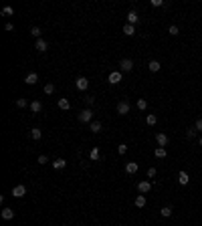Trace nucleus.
Here are the masks:
<instances>
[{
    "label": "nucleus",
    "instance_id": "nucleus-1",
    "mask_svg": "<svg viewBox=\"0 0 202 226\" xmlns=\"http://www.w3.org/2000/svg\"><path fill=\"white\" fill-rule=\"evenodd\" d=\"M79 121L81 123H91L93 121V111H91V109H83V111H81L79 113Z\"/></svg>",
    "mask_w": 202,
    "mask_h": 226
},
{
    "label": "nucleus",
    "instance_id": "nucleus-2",
    "mask_svg": "<svg viewBox=\"0 0 202 226\" xmlns=\"http://www.w3.org/2000/svg\"><path fill=\"white\" fill-rule=\"evenodd\" d=\"M119 69L126 71V73H130V71L134 69V61H131V59H121V63H119Z\"/></svg>",
    "mask_w": 202,
    "mask_h": 226
},
{
    "label": "nucleus",
    "instance_id": "nucleus-3",
    "mask_svg": "<svg viewBox=\"0 0 202 226\" xmlns=\"http://www.w3.org/2000/svg\"><path fill=\"white\" fill-rule=\"evenodd\" d=\"M75 85H77V89H79V91H85V89L89 87V81H87V77H77Z\"/></svg>",
    "mask_w": 202,
    "mask_h": 226
},
{
    "label": "nucleus",
    "instance_id": "nucleus-4",
    "mask_svg": "<svg viewBox=\"0 0 202 226\" xmlns=\"http://www.w3.org/2000/svg\"><path fill=\"white\" fill-rule=\"evenodd\" d=\"M117 113L119 115H127L130 113V103H127V101H119L117 103Z\"/></svg>",
    "mask_w": 202,
    "mask_h": 226
},
{
    "label": "nucleus",
    "instance_id": "nucleus-5",
    "mask_svg": "<svg viewBox=\"0 0 202 226\" xmlns=\"http://www.w3.org/2000/svg\"><path fill=\"white\" fill-rule=\"evenodd\" d=\"M109 85H117L119 81H121V71H113V73H109Z\"/></svg>",
    "mask_w": 202,
    "mask_h": 226
},
{
    "label": "nucleus",
    "instance_id": "nucleus-6",
    "mask_svg": "<svg viewBox=\"0 0 202 226\" xmlns=\"http://www.w3.org/2000/svg\"><path fill=\"white\" fill-rule=\"evenodd\" d=\"M137 190H140V194H148V192L152 190V184H150L148 180H144V182H140V184H137Z\"/></svg>",
    "mask_w": 202,
    "mask_h": 226
},
{
    "label": "nucleus",
    "instance_id": "nucleus-7",
    "mask_svg": "<svg viewBox=\"0 0 202 226\" xmlns=\"http://www.w3.org/2000/svg\"><path fill=\"white\" fill-rule=\"evenodd\" d=\"M27 194V188H24L22 184H18V186H14V190H12V196L14 198H22V196Z\"/></svg>",
    "mask_w": 202,
    "mask_h": 226
},
{
    "label": "nucleus",
    "instance_id": "nucleus-8",
    "mask_svg": "<svg viewBox=\"0 0 202 226\" xmlns=\"http://www.w3.org/2000/svg\"><path fill=\"white\" fill-rule=\"evenodd\" d=\"M156 142H158V147H166V146H168V135H166V133H158L156 135Z\"/></svg>",
    "mask_w": 202,
    "mask_h": 226
},
{
    "label": "nucleus",
    "instance_id": "nucleus-9",
    "mask_svg": "<svg viewBox=\"0 0 202 226\" xmlns=\"http://www.w3.org/2000/svg\"><path fill=\"white\" fill-rule=\"evenodd\" d=\"M137 20H140V14H137L135 10H130V12H127V24H135Z\"/></svg>",
    "mask_w": 202,
    "mask_h": 226
},
{
    "label": "nucleus",
    "instance_id": "nucleus-10",
    "mask_svg": "<svg viewBox=\"0 0 202 226\" xmlns=\"http://www.w3.org/2000/svg\"><path fill=\"white\" fill-rule=\"evenodd\" d=\"M0 214H2L4 220H12V218H14V210H12V208H2Z\"/></svg>",
    "mask_w": 202,
    "mask_h": 226
},
{
    "label": "nucleus",
    "instance_id": "nucleus-11",
    "mask_svg": "<svg viewBox=\"0 0 202 226\" xmlns=\"http://www.w3.org/2000/svg\"><path fill=\"white\" fill-rule=\"evenodd\" d=\"M34 49H37L38 53H45V50L49 49V45H47V41H42V38H38V41H37V45H34Z\"/></svg>",
    "mask_w": 202,
    "mask_h": 226
},
{
    "label": "nucleus",
    "instance_id": "nucleus-12",
    "mask_svg": "<svg viewBox=\"0 0 202 226\" xmlns=\"http://www.w3.org/2000/svg\"><path fill=\"white\" fill-rule=\"evenodd\" d=\"M57 105H59V109H63V111H67V109H71V101H69V99H65V97H61Z\"/></svg>",
    "mask_w": 202,
    "mask_h": 226
},
{
    "label": "nucleus",
    "instance_id": "nucleus-13",
    "mask_svg": "<svg viewBox=\"0 0 202 226\" xmlns=\"http://www.w3.org/2000/svg\"><path fill=\"white\" fill-rule=\"evenodd\" d=\"M178 182H180L182 186H186L188 182H190V176H188V172H184V170H182V172L178 174Z\"/></svg>",
    "mask_w": 202,
    "mask_h": 226
},
{
    "label": "nucleus",
    "instance_id": "nucleus-14",
    "mask_svg": "<svg viewBox=\"0 0 202 226\" xmlns=\"http://www.w3.org/2000/svg\"><path fill=\"white\" fill-rule=\"evenodd\" d=\"M148 69L152 71V73H158V71L162 69V65H160L158 61H150V63H148Z\"/></svg>",
    "mask_w": 202,
    "mask_h": 226
},
{
    "label": "nucleus",
    "instance_id": "nucleus-15",
    "mask_svg": "<svg viewBox=\"0 0 202 226\" xmlns=\"http://www.w3.org/2000/svg\"><path fill=\"white\" fill-rule=\"evenodd\" d=\"M37 81H38V75L37 73H28L27 79H24V83H27V85H34Z\"/></svg>",
    "mask_w": 202,
    "mask_h": 226
},
{
    "label": "nucleus",
    "instance_id": "nucleus-16",
    "mask_svg": "<svg viewBox=\"0 0 202 226\" xmlns=\"http://www.w3.org/2000/svg\"><path fill=\"white\" fill-rule=\"evenodd\" d=\"M65 166H67V160H63V157H59V160L53 161V168H55V170H63Z\"/></svg>",
    "mask_w": 202,
    "mask_h": 226
},
{
    "label": "nucleus",
    "instance_id": "nucleus-17",
    "mask_svg": "<svg viewBox=\"0 0 202 226\" xmlns=\"http://www.w3.org/2000/svg\"><path fill=\"white\" fill-rule=\"evenodd\" d=\"M31 111L32 113H41L42 111V103H41V101H32V103H31Z\"/></svg>",
    "mask_w": 202,
    "mask_h": 226
},
{
    "label": "nucleus",
    "instance_id": "nucleus-18",
    "mask_svg": "<svg viewBox=\"0 0 202 226\" xmlns=\"http://www.w3.org/2000/svg\"><path fill=\"white\" fill-rule=\"evenodd\" d=\"M126 172L127 174H135L137 172V164H135V161H127V164H126Z\"/></svg>",
    "mask_w": 202,
    "mask_h": 226
},
{
    "label": "nucleus",
    "instance_id": "nucleus-19",
    "mask_svg": "<svg viewBox=\"0 0 202 226\" xmlns=\"http://www.w3.org/2000/svg\"><path fill=\"white\" fill-rule=\"evenodd\" d=\"M123 32H126V36H134L135 35V26L134 24H126V26H123Z\"/></svg>",
    "mask_w": 202,
    "mask_h": 226
},
{
    "label": "nucleus",
    "instance_id": "nucleus-20",
    "mask_svg": "<svg viewBox=\"0 0 202 226\" xmlns=\"http://www.w3.org/2000/svg\"><path fill=\"white\" fill-rule=\"evenodd\" d=\"M154 156H156V157H160V160H164V157L168 156V151H166V147H156Z\"/></svg>",
    "mask_w": 202,
    "mask_h": 226
},
{
    "label": "nucleus",
    "instance_id": "nucleus-21",
    "mask_svg": "<svg viewBox=\"0 0 202 226\" xmlns=\"http://www.w3.org/2000/svg\"><path fill=\"white\" fill-rule=\"evenodd\" d=\"M89 157H91V161H99V157H101L99 150H97V147H93V150L89 151Z\"/></svg>",
    "mask_w": 202,
    "mask_h": 226
},
{
    "label": "nucleus",
    "instance_id": "nucleus-22",
    "mask_svg": "<svg viewBox=\"0 0 202 226\" xmlns=\"http://www.w3.org/2000/svg\"><path fill=\"white\" fill-rule=\"evenodd\" d=\"M89 129H91L93 133H99V131H101V121H91V125H89Z\"/></svg>",
    "mask_w": 202,
    "mask_h": 226
},
{
    "label": "nucleus",
    "instance_id": "nucleus-23",
    "mask_svg": "<svg viewBox=\"0 0 202 226\" xmlns=\"http://www.w3.org/2000/svg\"><path fill=\"white\" fill-rule=\"evenodd\" d=\"M134 204H135L137 208H144V206H145V196H144V194H140V196L135 198V202H134Z\"/></svg>",
    "mask_w": 202,
    "mask_h": 226
},
{
    "label": "nucleus",
    "instance_id": "nucleus-24",
    "mask_svg": "<svg viewBox=\"0 0 202 226\" xmlns=\"http://www.w3.org/2000/svg\"><path fill=\"white\" fill-rule=\"evenodd\" d=\"M31 137L32 139H41L42 137V131L38 129V127H32V129H31Z\"/></svg>",
    "mask_w": 202,
    "mask_h": 226
},
{
    "label": "nucleus",
    "instance_id": "nucleus-25",
    "mask_svg": "<svg viewBox=\"0 0 202 226\" xmlns=\"http://www.w3.org/2000/svg\"><path fill=\"white\" fill-rule=\"evenodd\" d=\"M137 109H140V111H145V109H148V101L145 99H137Z\"/></svg>",
    "mask_w": 202,
    "mask_h": 226
},
{
    "label": "nucleus",
    "instance_id": "nucleus-26",
    "mask_svg": "<svg viewBox=\"0 0 202 226\" xmlns=\"http://www.w3.org/2000/svg\"><path fill=\"white\" fill-rule=\"evenodd\" d=\"M16 107H20V109H24V107H28V101L24 99V97H20V99H16Z\"/></svg>",
    "mask_w": 202,
    "mask_h": 226
},
{
    "label": "nucleus",
    "instance_id": "nucleus-27",
    "mask_svg": "<svg viewBox=\"0 0 202 226\" xmlns=\"http://www.w3.org/2000/svg\"><path fill=\"white\" fill-rule=\"evenodd\" d=\"M186 137L188 139H194L196 137V127H188V129H186Z\"/></svg>",
    "mask_w": 202,
    "mask_h": 226
},
{
    "label": "nucleus",
    "instance_id": "nucleus-28",
    "mask_svg": "<svg viewBox=\"0 0 202 226\" xmlns=\"http://www.w3.org/2000/svg\"><path fill=\"white\" fill-rule=\"evenodd\" d=\"M31 35H32V36H34V38H37V41H38L42 32H41V28H38V26H32V28H31Z\"/></svg>",
    "mask_w": 202,
    "mask_h": 226
},
{
    "label": "nucleus",
    "instance_id": "nucleus-29",
    "mask_svg": "<svg viewBox=\"0 0 202 226\" xmlns=\"http://www.w3.org/2000/svg\"><path fill=\"white\" fill-rule=\"evenodd\" d=\"M160 212H162V216H164V218H168V216H172V206H164Z\"/></svg>",
    "mask_w": 202,
    "mask_h": 226
},
{
    "label": "nucleus",
    "instance_id": "nucleus-30",
    "mask_svg": "<svg viewBox=\"0 0 202 226\" xmlns=\"http://www.w3.org/2000/svg\"><path fill=\"white\" fill-rule=\"evenodd\" d=\"M156 121H158V117H156V115H148V117H145V123H148V125H156Z\"/></svg>",
    "mask_w": 202,
    "mask_h": 226
},
{
    "label": "nucleus",
    "instance_id": "nucleus-31",
    "mask_svg": "<svg viewBox=\"0 0 202 226\" xmlns=\"http://www.w3.org/2000/svg\"><path fill=\"white\" fill-rule=\"evenodd\" d=\"M45 93H47V95H53V93H55V85L53 83H47L45 85Z\"/></svg>",
    "mask_w": 202,
    "mask_h": 226
},
{
    "label": "nucleus",
    "instance_id": "nucleus-32",
    "mask_svg": "<svg viewBox=\"0 0 202 226\" xmlns=\"http://www.w3.org/2000/svg\"><path fill=\"white\" fill-rule=\"evenodd\" d=\"M2 14H4V16H12V14H14L12 6H4V8H2Z\"/></svg>",
    "mask_w": 202,
    "mask_h": 226
},
{
    "label": "nucleus",
    "instance_id": "nucleus-33",
    "mask_svg": "<svg viewBox=\"0 0 202 226\" xmlns=\"http://www.w3.org/2000/svg\"><path fill=\"white\" fill-rule=\"evenodd\" d=\"M126 151H127V146H126V143H119V146H117V153H119V156H123Z\"/></svg>",
    "mask_w": 202,
    "mask_h": 226
},
{
    "label": "nucleus",
    "instance_id": "nucleus-34",
    "mask_svg": "<svg viewBox=\"0 0 202 226\" xmlns=\"http://www.w3.org/2000/svg\"><path fill=\"white\" fill-rule=\"evenodd\" d=\"M168 32H170V35H172V36H176V35H178V32H180V31H178V26H176V24H172V26L168 28Z\"/></svg>",
    "mask_w": 202,
    "mask_h": 226
},
{
    "label": "nucleus",
    "instance_id": "nucleus-35",
    "mask_svg": "<svg viewBox=\"0 0 202 226\" xmlns=\"http://www.w3.org/2000/svg\"><path fill=\"white\" fill-rule=\"evenodd\" d=\"M37 161H38V164H42V166H45L47 161H49V157H47V156H38V160H37Z\"/></svg>",
    "mask_w": 202,
    "mask_h": 226
},
{
    "label": "nucleus",
    "instance_id": "nucleus-36",
    "mask_svg": "<svg viewBox=\"0 0 202 226\" xmlns=\"http://www.w3.org/2000/svg\"><path fill=\"white\" fill-rule=\"evenodd\" d=\"M152 6H164V0H152Z\"/></svg>",
    "mask_w": 202,
    "mask_h": 226
},
{
    "label": "nucleus",
    "instance_id": "nucleus-37",
    "mask_svg": "<svg viewBox=\"0 0 202 226\" xmlns=\"http://www.w3.org/2000/svg\"><path fill=\"white\" fill-rule=\"evenodd\" d=\"M148 178H156V168H150L148 170Z\"/></svg>",
    "mask_w": 202,
    "mask_h": 226
},
{
    "label": "nucleus",
    "instance_id": "nucleus-38",
    "mask_svg": "<svg viewBox=\"0 0 202 226\" xmlns=\"http://www.w3.org/2000/svg\"><path fill=\"white\" fill-rule=\"evenodd\" d=\"M196 131H202V119H196Z\"/></svg>",
    "mask_w": 202,
    "mask_h": 226
},
{
    "label": "nucleus",
    "instance_id": "nucleus-39",
    "mask_svg": "<svg viewBox=\"0 0 202 226\" xmlns=\"http://www.w3.org/2000/svg\"><path fill=\"white\" fill-rule=\"evenodd\" d=\"M4 28H6V31H14V24H12V22H6V26H4Z\"/></svg>",
    "mask_w": 202,
    "mask_h": 226
},
{
    "label": "nucleus",
    "instance_id": "nucleus-40",
    "mask_svg": "<svg viewBox=\"0 0 202 226\" xmlns=\"http://www.w3.org/2000/svg\"><path fill=\"white\" fill-rule=\"evenodd\" d=\"M93 101H95L93 97H85V103H87V105H93Z\"/></svg>",
    "mask_w": 202,
    "mask_h": 226
},
{
    "label": "nucleus",
    "instance_id": "nucleus-41",
    "mask_svg": "<svg viewBox=\"0 0 202 226\" xmlns=\"http://www.w3.org/2000/svg\"><path fill=\"white\" fill-rule=\"evenodd\" d=\"M198 143H200V146H202V137H200V139H198Z\"/></svg>",
    "mask_w": 202,
    "mask_h": 226
}]
</instances>
